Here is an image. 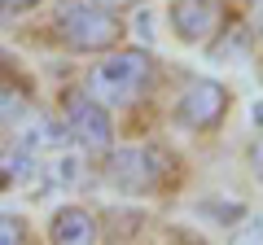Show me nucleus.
Returning <instances> with one entry per match:
<instances>
[{
  "label": "nucleus",
  "mask_w": 263,
  "mask_h": 245,
  "mask_svg": "<svg viewBox=\"0 0 263 245\" xmlns=\"http://www.w3.org/2000/svg\"><path fill=\"white\" fill-rule=\"evenodd\" d=\"M101 5H110V9H132V5H141V0H101Z\"/></svg>",
  "instance_id": "obj_15"
},
{
  "label": "nucleus",
  "mask_w": 263,
  "mask_h": 245,
  "mask_svg": "<svg viewBox=\"0 0 263 245\" xmlns=\"http://www.w3.org/2000/svg\"><path fill=\"white\" fill-rule=\"evenodd\" d=\"M206 53H211V62H233V57H246V53H250V31H246V27H228V35H219Z\"/></svg>",
  "instance_id": "obj_9"
},
{
  "label": "nucleus",
  "mask_w": 263,
  "mask_h": 245,
  "mask_svg": "<svg viewBox=\"0 0 263 245\" xmlns=\"http://www.w3.org/2000/svg\"><path fill=\"white\" fill-rule=\"evenodd\" d=\"M105 179L119 193L145 197V193H158L176 179V158L167 149H158V145H132V149L114 153L105 162Z\"/></svg>",
  "instance_id": "obj_2"
},
{
  "label": "nucleus",
  "mask_w": 263,
  "mask_h": 245,
  "mask_svg": "<svg viewBox=\"0 0 263 245\" xmlns=\"http://www.w3.org/2000/svg\"><path fill=\"white\" fill-rule=\"evenodd\" d=\"M48 236L62 245H92V241H101V223L79 206H62L48 219Z\"/></svg>",
  "instance_id": "obj_7"
},
{
  "label": "nucleus",
  "mask_w": 263,
  "mask_h": 245,
  "mask_svg": "<svg viewBox=\"0 0 263 245\" xmlns=\"http://www.w3.org/2000/svg\"><path fill=\"white\" fill-rule=\"evenodd\" d=\"M246 158H250V171H254V179L263 184V132L250 140V153H246Z\"/></svg>",
  "instance_id": "obj_12"
},
{
  "label": "nucleus",
  "mask_w": 263,
  "mask_h": 245,
  "mask_svg": "<svg viewBox=\"0 0 263 245\" xmlns=\"http://www.w3.org/2000/svg\"><path fill=\"white\" fill-rule=\"evenodd\" d=\"M254 35L263 39V9H259V22H254Z\"/></svg>",
  "instance_id": "obj_17"
},
{
  "label": "nucleus",
  "mask_w": 263,
  "mask_h": 245,
  "mask_svg": "<svg viewBox=\"0 0 263 245\" xmlns=\"http://www.w3.org/2000/svg\"><path fill=\"white\" fill-rule=\"evenodd\" d=\"M250 118H254V122H259V127H263V101H254V110H250Z\"/></svg>",
  "instance_id": "obj_16"
},
{
  "label": "nucleus",
  "mask_w": 263,
  "mask_h": 245,
  "mask_svg": "<svg viewBox=\"0 0 263 245\" xmlns=\"http://www.w3.org/2000/svg\"><path fill=\"white\" fill-rule=\"evenodd\" d=\"M66 145H70V127H62V122H53V118H31L18 132V149H31V153H40V158L62 153Z\"/></svg>",
  "instance_id": "obj_8"
},
{
  "label": "nucleus",
  "mask_w": 263,
  "mask_h": 245,
  "mask_svg": "<svg viewBox=\"0 0 263 245\" xmlns=\"http://www.w3.org/2000/svg\"><path fill=\"white\" fill-rule=\"evenodd\" d=\"M13 184V167H9V153H0V189Z\"/></svg>",
  "instance_id": "obj_14"
},
{
  "label": "nucleus",
  "mask_w": 263,
  "mask_h": 245,
  "mask_svg": "<svg viewBox=\"0 0 263 245\" xmlns=\"http://www.w3.org/2000/svg\"><path fill=\"white\" fill-rule=\"evenodd\" d=\"M233 241H263V219H246L233 228Z\"/></svg>",
  "instance_id": "obj_11"
},
{
  "label": "nucleus",
  "mask_w": 263,
  "mask_h": 245,
  "mask_svg": "<svg viewBox=\"0 0 263 245\" xmlns=\"http://www.w3.org/2000/svg\"><path fill=\"white\" fill-rule=\"evenodd\" d=\"M123 35V22L110 13V5L101 0H75L57 13V39H62L70 53H101L114 48Z\"/></svg>",
  "instance_id": "obj_3"
},
{
  "label": "nucleus",
  "mask_w": 263,
  "mask_h": 245,
  "mask_svg": "<svg viewBox=\"0 0 263 245\" xmlns=\"http://www.w3.org/2000/svg\"><path fill=\"white\" fill-rule=\"evenodd\" d=\"M40 0H0V18H18V13H31Z\"/></svg>",
  "instance_id": "obj_13"
},
{
  "label": "nucleus",
  "mask_w": 263,
  "mask_h": 245,
  "mask_svg": "<svg viewBox=\"0 0 263 245\" xmlns=\"http://www.w3.org/2000/svg\"><path fill=\"white\" fill-rule=\"evenodd\" d=\"M22 241H27V219L0 215V245H22Z\"/></svg>",
  "instance_id": "obj_10"
},
{
  "label": "nucleus",
  "mask_w": 263,
  "mask_h": 245,
  "mask_svg": "<svg viewBox=\"0 0 263 245\" xmlns=\"http://www.w3.org/2000/svg\"><path fill=\"white\" fill-rule=\"evenodd\" d=\"M228 105H233V96H228L224 84H215V79H193L176 101V122L189 127V132H215L219 122H224Z\"/></svg>",
  "instance_id": "obj_4"
},
{
  "label": "nucleus",
  "mask_w": 263,
  "mask_h": 245,
  "mask_svg": "<svg viewBox=\"0 0 263 245\" xmlns=\"http://www.w3.org/2000/svg\"><path fill=\"white\" fill-rule=\"evenodd\" d=\"M66 127H70V140L88 153L110 149V140H114V122L105 114V101H97L92 92L66 101Z\"/></svg>",
  "instance_id": "obj_6"
},
{
  "label": "nucleus",
  "mask_w": 263,
  "mask_h": 245,
  "mask_svg": "<svg viewBox=\"0 0 263 245\" xmlns=\"http://www.w3.org/2000/svg\"><path fill=\"white\" fill-rule=\"evenodd\" d=\"M167 22L180 44H211L224 31V0H171Z\"/></svg>",
  "instance_id": "obj_5"
},
{
  "label": "nucleus",
  "mask_w": 263,
  "mask_h": 245,
  "mask_svg": "<svg viewBox=\"0 0 263 245\" xmlns=\"http://www.w3.org/2000/svg\"><path fill=\"white\" fill-rule=\"evenodd\" d=\"M149 79H154V57L145 48H123L88 70V92L105 105H127L149 88Z\"/></svg>",
  "instance_id": "obj_1"
},
{
  "label": "nucleus",
  "mask_w": 263,
  "mask_h": 245,
  "mask_svg": "<svg viewBox=\"0 0 263 245\" xmlns=\"http://www.w3.org/2000/svg\"><path fill=\"white\" fill-rule=\"evenodd\" d=\"M259 79H263V62H259Z\"/></svg>",
  "instance_id": "obj_18"
}]
</instances>
